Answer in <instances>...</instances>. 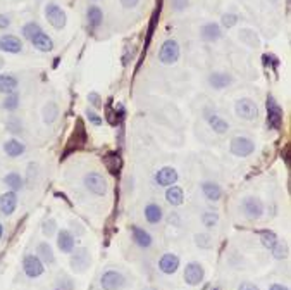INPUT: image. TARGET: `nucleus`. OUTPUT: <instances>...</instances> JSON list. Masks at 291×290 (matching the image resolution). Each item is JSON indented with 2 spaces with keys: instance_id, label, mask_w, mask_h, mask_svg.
I'll return each instance as SVG.
<instances>
[{
  "instance_id": "obj_1",
  "label": "nucleus",
  "mask_w": 291,
  "mask_h": 290,
  "mask_svg": "<svg viewBox=\"0 0 291 290\" xmlns=\"http://www.w3.org/2000/svg\"><path fill=\"white\" fill-rule=\"evenodd\" d=\"M179 55H181V49H179V43L174 38H167L159 50V61L162 62L164 66L176 64Z\"/></svg>"
},
{
  "instance_id": "obj_2",
  "label": "nucleus",
  "mask_w": 291,
  "mask_h": 290,
  "mask_svg": "<svg viewBox=\"0 0 291 290\" xmlns=\"http://www.w3.org/2000/svg\"><path fill=\"white\" fill-rule=\"evenodd\" d=\"M235 112L240 119L254 121V119L258 116V107H257V104H255V100L248 99V97H241V99L236 100Z\"/></svg>"
},
{
  "instance_id": "obj_3",
  "label": "nucleus",
  "mask_w": 291,
  "mask_h": 290,
  "mask_svg": "<svg viewBox=\"0 0 291 290\" xmlns=\"http://www.w3.org/2000/svg\"><path fill=\"white\" fill-rule=\"evenodd\" d=\"M265 109H267V126L271 130H279L283 125V109L273 95L267 97Z\"/></svg>"
},
{
  "instance_id": "obj_4",
  "label": "nucleus",
  "mask_w": 291,
  "mask_h": 290,
  "mask_svg": "<svg viewBox=\"0 0 291 290\" xmlns=\"http://www.w3.org/2000/svg\"><path fill=\"white\" fill-rule=\"evenodd\" d=\"M229 150L236 157H248L255 152V144L248 137H235L229 144Z\"/></svg>"
},
{
  "instance_id": "obj_5",
  "label": "nucleus",
  "mask_w": 291,
  "mask_h": 290,
  "mask_svg": "<svg viewBox=\"0 0 291 290\" xmlns=\"http://www.w3.org/2000/svg\"><path fill=\"white\" fill-rule=\"evenodd\" d=\"M45 18L50 24H52L55 30H62L66 26V21H68V16L62 11V7L55 2H50L45 5Z\"/></svg>"
},
{
  "instance_id": "obj_6",
  "label": "nucleus",
  "mask_w": 291,
  "mask_h": 290,
  "mask_svg": "<svg viewBox=\"0 0 291 290\" xmlns=\"http://www.w3.org/2000/svg\"><path fill=\"white\" fill-rule=\"evenodd\" d=\"M83 183L86 190H90L95 195H105L107 194V181L100 173H86L83 178Z\"/></svg>"
},
{
  "instance_id": "obj_7",
  "label": "nucleus",
  "mask_w": 291,
  "mask_h": 290,
  "mask_svg": "<svg viewBox=\"0 0 291 290\" xmlns=\"http://www.w3.org/2000/svg\"><path fill=\"white\" fill-rule=\"evenodd\" d=\"M241 209L248 219H258L264 214V204L257 197H246L241 204Z\"/></svg>"
},
{
  "instance_id": "obj_8",
  "label": "nucleus",
  "mask_w": 291,
  "mask_h": 290,
  "mask_svg": "<svg viewBox=\"0 0 291 290\" xmlns=\"http://www.w3.org/2000/svg\"><path fill=\"white\" fill-rule=\"evenodd\" d=\"M126 283V278L119 271H105L102 275V289L103 290H121Z\"/></svg>"
},
{
  "instance_id": "obj_9",
  "label": "nucleus",
  "mask_w": 291,
  "mask_h": 290,
  "mask_svg": "<svg viewBox=\"0 0 291 290\" xmlns=\"http://www.w3.org/2000/svg\"><path fill=\"white\" fill-rule=\"evenodd\" d=\"M204 266H202L200 263H188L185 268V282L188 283V285L195 287L198 285V283L204 280Z\"/></svg>"
},
{
  "instance_id": "obj_10",
  "label": "nucleus",
  "mask_w": 291,
  "mask_h": 290,
  "mask_svg": "<svg viewBox=\"0 0 291 290\" xmlns=\"http://www.w3.org/2000/svg\"><path fill=\"white\" fill-rule=\"evenodd\" d=\"M88 266H90V252L85 247L76 249L71 257V268L78 273H83V271L88 270Z\"/></svg>"
},
{
  "instance_id": "obj_11",
  "label": "nucleus",
  "mask_w": 291,
  "mask_h": 290,
  "mask_svg": "<svg viewBox=\"0 0 291 290\" xmlns=\"http://www.w3.org/2000/svg\"><path fill=\"white\" fill-rule=\"evenodd\" d=\"M23 270L24 273H26V276H30V278H36V276H40L43 271H45L43 270V263L38 259V256H33V254H28V256L24 257Z\"/></svg>"
},
{
  "instance_id": "obj_12",
  "label": "nucleus",
  "mask_w": 291,
  "mask_h": 290,
  "mask_svg": "<svg viewBox=\"0 0 291 290\" xmlns=\"http://www.w3.org/2000/svg\"><path fill=\"white\" fill-rule=\"evenodd\" d=\"M233 76H231L229 72H224V71H214L208 74V85H210L214 90H224V88L231 87L233 85Z\"/></svg>"
},
{
  "instance_id": "obj_13",
  "label": "nucleus",
  "mask_w": 291,
  "mask_h": 290,
  "mask_svg": "<svg viewBox=\"0 0 291 290\" xmlns=\"http://www.w3.org/2000/svg\"><path fill=\"white\" fill-rule=\"evenodd\" d=\"M155 181L160 185V187H171L178 181V171L172 168V166H164L159 171L155 173Z\"/></svg>"
},
{
  "instance_id": "obj_14",
  "label": "nucleus",
  "mask_w": 291,
  "mask_h": 290,
  "mask_svg": "<svg viewBox=\"0 0 291 290\" xmlns=\"http://www.w3.org/2000/svg\"><path fill=\"white\" fill-rule=\"evenodd\" d=\"M0 50L7 54H19L23 50V42L14 35H2L0 36Z\"/></svg>"
},
{
  "instance_id": "obj_15",
  "label": "nucleus",
  "mask_w": 291,
  "mask_h": 290,
  "mask_svg": "<svg viewBox=\"0 0 291 290\" xmlns=\"http://www.w3.org/2000/svg\"><path fill=\"white\" fill-rule=\"evenodd\" d=\"M223 36V30H221V24L217 23H207L200 28V38L204 42L214 43Z\"/></svg>"
},
{
  "instance_id": "obj_16",
  "label": "nucleus",
  "mask_w": 291,
  "mask_h": 290,
  "mask_svg": "<svg viewBox=\"0 0 291 290\" xmlns=\"http://www.w3.org/2000/svg\"><path fill=\"white\" fill-rule=\"evenodd\" d=\"M159 268L166 275H174L179 268V257L176 254H171V252L169 254H164L159 261Z\"/></svg>"
},
{
  "instance_id": "obj_17",
  "label": "nucleus",
  "mask_w": 291,
  "mask_h": 290,
  "mask_svg": "<svg viewBox=\"0 0 291 290\" xmlns=\"http://www.w3.org/2000/svg\"><path fill=\"white\" fill-rule=\"evenodd\" d=\"M16 207H17V195H16V192H5V194L0 195V211L5 216L14 213Z\"/></svg>"
},
{
  "instance_id": "obj_18",
  "label": "nucleus",
  "mask_w": 291,
  "mask_h": 290,
  "mask_svg": "<svg viewBox=\"0 0 291 290\" xmlns=\"http://www.w3.org/2000/svg\"><path fill=\"white\" fill-rule=\"evenodd\" d=\"M57 245L66 254L74 251V237H72V233L69 230H61L57 233Z\"/></svg>"
},
{
  "instance_id": "obj_19",
  "label": "nucleus",
  "mask_w": 291,
  "mask_h": 290,
  "mask_svg": "<svg viewBox=\"0 0 291 290\" xmlns=\"http://www.w3.org/2000/svg\"><path fill=\"white\" fill-rule=\"evenodd\" d=\"M202 192H204V195L210 202H217L223 197V188L217 183H214V181H204L202 183Z\"/></svg>"
},
{
  "instance_id": "obj_20",
  "label": "nucleus",
  "mask_w": 291,
  "mask_h": 290,
  "mask_svg": "<svg viewBox=\"0 0 291 290\" xmlns=\"http://www.w3.org/2000/svg\"><path fill=\"white\" fill-rule=\"evenodd\" d=\"M31 43H33L34 49H38L40 52H52V50H53V42H52V38H50V36L45 33V31H42V33H38L36 36H34V38L31 40Z\"/></svg>"
},
{
  "instance_id": "obj_21",
  "label": "nucleus",
  "mask_w": 291,
  "mask_h": 290,
  "mask_svg": "<svg viewBox=\"0 0 291 290\" xmlns=\"http://www.w3.org/2000/svg\"><path fill=\"white\" fill-rule=\"evenodd\" d=\"M207 123L217 135H224L227 130H229V123H227L224 118H221V116H217V114H208L207 116Z\"/></svg>"
},
{
  "instance_id": "obj_22",
  "label": "nucleus",
  "mask_w": 291,
  "mask_h": 290,
  "mask_svg": "<svg viewBox=\"0 0 291 290\" xmlns=\"http://www.w3.org/2000/svg\"><path fill=\"white\" fill-rule=\"evenodd\" d=\"M131 232H133V240L137 242V245H140L141 249H148L152 245L150 233L145 232L143 228H140V226H133Z\"/></svg>"
},
{
  "instance_id": "obj_23",
  "label": "nucleus",
  "mask_w": 291,
  "mask_h": 290,
  "mask_svg": "<svg viewBox=\"0 0 291 290\" xmlns=\"http://www.w3.org/2000/svg\"><path fill=\"white\" fill-rule=\"evenodd\" d=\"M24 150H26V147H24L23 142L16 140V138H11V140H7L4 144V152L7 154L9 157H19L23 156Z\"/></svg>"
},
{
  "instance_id": "obj_24",
  "label": "nucleus",
  "mask_w": 291,
  "mask_h": 290,
  "mask_svg": "<svg viewBox=\"0 0 291 290\" xmlns=\"http://www.w3.org/2000/svg\"><path fill=\"white\" fill-rule=\"evenodd\" d=\"M86 18H88V24L91 28H99L103 21V12L99 5H90L86 11Z\"/></svg>"
},
{
  "instance_id": "obj_25",
  "label": "nucleus",
  "mask_w": 291,
  "mask_h": 290,
  "mask_svg": "<svg viewBox=\"0 0 291 290\" xmlns=\"http://www.w3.org/2000/svg\"><path fill=\"white\" fill-rule=\"evenodd\" d=\"M36 256H38V259L42 261V263H45V264H53V261H55V256H53L52 247H50L47 242H42V244L38 245Z\"/></svg>"
},
{
  "instance_id": "obj_26",
  "label": "nucleus",
  "mask_w": 291,
  "mask_h": 290,
  "mask_svg": "<svg viewBox=\"0 0 291 290\" xmlns=\"http://www.w3.org/2000/svg\"><path fill=\"white\" fill-rule=\"evenodd\" d=\"M166 200L171 206H181L183 200H185V195L179 187H169L166 190Z\"/></svg>"
},
{
  "instance_id": "obj_27",
  "label": "nucleus",
  "mask_w": 291,
  "mask_h": 290,
  "mask_svg": "<svg viewBox=\"0 0 291 290\" xmlns=\"http://www.w3.org/2000/svg\"><path fill=\"white\" fill-rule=\"evenodd\" d=\"M42 116H43V121L47 125H52L57 118H59V107H57L55 102H47L45 107L42 109Z\"/></svg>"
},
{
  "instance_id": "obj_28",
  "label": "nucleus",
  "mask_w": 291,
  "mask_h": 290,
  "mask_svg": "<svg viewBox=\"0 0 291 290\" xmlns=\"http://www.w3.org/2000/svg\"><path fill=\"white\" fill-rule=\"evenodd\" d=\"M145 218H147V221L155 225V223H159L162 219V207L157 206V204H148L145 207Z\"/></svg>"
},
{
  "instance_id": "obj_29",
  "label": "nucleus",
  "mask_w": 291,
  "mask_h": 290,
  "mask_svg": "<svg viewBox=\"0 0 291 290\" xmlns=\"http://www.w3.org/2000/svg\"><path fill=\"white\" fill-rule=\"evenodd\" d=\"M17 88V80L12 74H0V92L12 93Z\"/></svg>"
},
{
  "instance_id": "obj_30",
  "label": "nucleus",
  "mask_w": 291,
  "mask_h": 290,
  "mask_svg": "<svg viewBox=\"0 0 291 290\" xmlns=\"http://www.w3.org/2000/svg\"><path fill=\"white\" fill-rule=\"evenodd\" d=\"M260 242H262V245H264L265 249L273 251L279 240H277L276 233H274V232H271V230H264V232H260Z\"/></svg>"
},
{
  "instance_id": "obj_31",
  "label": "nucleus",
  "mask_w": 291,
  "mask_h": 290,
  "mask_svg": "<svg viewBox=\"0 0 291 290\" xmlns=\"http://www.w3.org/2000/svg\"><path fill=\"white\" fill-rule=\"evenodd\" d=\"M42 31H43V30H42V26H40V24L34 23V21H31V23H26V24H24L23 30H21V33H23L24 38L30 40V42H31V40H33L38 33H42Z\"/></svg>"
},
{
  "instance_id": "obj_32",
  "label": "nucleus",
  "mask_w": 291,
  "mask_h": 290,
  "mask_svg": "<svg viewBox=\"0 0 291 290\" xmlns=\"http://www.w3.org/2000/svg\"><path fill=\"white\" fill-rule=\"evenodd\" d=\"M4 181H5L7 187L12 188V192L21 190V188H23V183H24L23 178H21V175H17V173H9V175L4 178Z\"/></svg>"
},
{
  "instance_id": "obj_33",
  "label": "nucleus",
  "mask_w": 291,
  "mask_h": 290,
  "mask_svg": "<svg viewBox=\"0 0 291 290\" xmlns=\"http://www.w3.org/2000/svg\"><path fill=\"white\" fill-rule=\"evenodd\" d=\"M2 107H4L5 111H16V109L19 107V95H17V93H16V92L7 93V97H5Z\"/></svg>"
},
{
  "instance_id": "obj_34",
  "label": "nucleus",
  "mask_w": 291,
  "mask_h": 290,
  "mask_svg": "<svg viewBox=\"0 0 291 290\" xmlns=\"http://www.w3.org/2000/svg\"><path fill=\"white\" fill-rule=\"evenodd\" d=\"M221 24H223L224 28H233V26H236L238 24V16L236 14H233V12H227V14H223L221 16Z\"/></svg>"
},
{
  "instance_id": "obj_35",
  "label": "nucleus",
  "mask_w": 291,
  "mask_h": 290,
  "mask_svg": "<svg viewBox=\"0 0 291 290\" xmlns=\"http://www.w3.org/2000/svg\"><path fill=\"white\" fill-rule=\"evenodd\" d=\"M217 221H219V214H216V213H205L204 216H202V223H204L207 228H214V226L217 225Z\"/></svg>"
},
{
  "instance_id": "obj_36",
  "label": "nucleus",
  "mask_w": 291,
  "mask_h": 290,
  "mask_svg": "<svg viewBox=\"0 0 291 290\" xmlns=\"http://www.w3.org/2000/svg\"><path fill=\"white\" fill-rule=\"evenodd\" d=\"M85 114H86L88 121H90L93 126H102L103 118H100V114H97V112H95L93 109H90V107H88L86 111H85Z\"/></svg>"
},
{
  "instance_id": "obj_37",
  "label": "nucleus",
  "mask_w": 291,
  "mask_h": 290,
  "mask_svg": "<svg viewBox=\"0 0 291 290\" xmlns=\"http://www.w3.org/2000/svg\"><path fill=\"white\" fill-rule=\"evenodd\" d=\"M74 289V282L69 276H62L59 282L55 283V290H72Z\"/></svg>"
},
{
  "instance_id": "obj_38",
  "label": "nucleus",
  "mask_w": 291,
  "mask_h": 290,
  "mask_svg": "<svg viewBox=\"0 0 291 290\" xmlns=\"http://www.w3.org/2000/svg\"><path fill=\"white\" fill-rule=\"evenodd\" d=\"M195 242H197L198 247L202 249H210V237L205 235V233H200V235H195Z\"/></svg>"
},
{
  "instance_id": "obj_39",
  "label": "nucleus",
  "mask_w": 291,
  "mask_h": 290,
  "mask_svg": "<svg viewBox=\"0 0 291 290\" xmlns=\"http://www.w3.org/2000/svg\"><path fill=\"white\" fill-rule=\"evenodd\" d=\"M273 252H274V257H276V259H284V257H286V254H288V247L277 242V245L273 249Z\"/></svg>"
},
{
  "instance_id": "obj_40",
  "label": "nucleus",
  "mask_w": 291,
  "mask_h": 290,
  "mask_svg": "<svg viewBox=\"0 0 291 290\" xmlns=\"http://www.w3.org/2000/svg\"><path fill=\"white\" fill-rule=\"evenodd\" d=\"M88 102H90L91 106L95 107V109H100V107L103 106V104H102V97H100L97 92H91V93H88Z\"/></svg>"
},
{
  "instance_id": "obj_41",
  "label": "nucleus",
  "mask_w": 291,
  "mask_h": 290,
  "mask_svg": "<svg viewBox=\"0 0 291 290\" xmlns=\"http://www.w3.org/2000/svg\"><path fill=\"white\" fill-rule=\"evenodd\" d=\"M171 4H172V9L176 12H183L185 9H188L189 0H171Z\"/></svg>"
},
{
  "instance_id": "obj_42",
  "label": "nucleus",
  "mask_w": 291,
  "mask_h": 290,
  "mask_svg": "<svg viewBox=\"0 0 291 290\" xmlns=\"http://www.w3.org/2000/svg\"><path fill=\"white\" fill-rule=\"evenodd\" d=\"M55 221L53 219H49V221L43 223V233H45L47 237H52L53 233H55Z\"/></svg>"
},
{
  "instance_id": "obj_43",
  "label": "nucleus",
  "mask_w": 291,
  "mask_h": 290,
  "mask_svg": "<svg viewBox=\"0 0 291 290\" xmlns=\"http://www.w3.org/2000/svg\"><path fill=\"white\" fill-rule=\"evenodd\" d=\"M7 128H9V130L12 131V133H19V131L23 130V126H21V123H19V121H17V119H16V118H12L11 121L7 123Z\"/></svg>"
},
{
  "instance_id": "obj_44",
  "label": "nucleus",
  "mask_w": 291,
  "mask_h": 290,
  "mask_svg": "<svg viewBox=\"0 0 291 290\" xmlns=\"http://www.w3.org/2000/svg\"><path fill=\"white\" fill-rule=\"evenodd\" d=\"M138 2L140 0H121V5L124 9H135L138 5Z\"/></svg>"
},
{
  "instance_id": "obj_45",
  "label": "nucleus",
  "mask_w": 291,
  "mask_h": 290,
  "mask_svg": "<svg viewBox=\"0 0 291 290\" xmlns=\"http://www.w3.org/2000/svg\"><path fill=\"white\" fill-rule=\"evenodd\" d=\"M11 24V19H9L5 14H0V30H4V28H9Z\"/></svg>"
},
{
  "instance_id": "obj_46",
  "label": "nucleus",
  "mask_w": 291,
  "mask_h": 290,
  "mask_svg": "<svg viewBox=\"0 0 291 290\" xmlns=\"http://www.w3.org/2000/svg\"><path fill=\"white\" fill-rule=\"evenodd\" d=\"M238 290H258V287H255L254 283H250V282H245L240 285Z\"/></svg>"
},
{
  "instance_id": "obj_47",
  "label": "nucleus",
  "mask_w": 291,
  "mask_h": 290,
  "mask_svg": "<svg viewBox=\"0 0 291 290\" xmlns=\"http://www.w3.org/2000/svg\"><path fill=\"white\" fill-rule=\"evenodd\" d=\"M269 290H290V289H288V287H284V285H281V283H274V285L271 287Z\"/></svg>"
},
{
  "instance_id": "obj_48",
  "label": "nucleus",
  "mask_w": 291,
  "mask_h": 290,
  "mask_svg": "<svg viewBox=\"0 0 291 290\" xmlns=\"http://www.w3.org/2000/svg\"><path fill=\"white\" fill-rule=\"evenodd\" d=\"M4 57H2V55H0V69H2V68H4Z\"/></svg>"
},
{
  "instance_id": "obj_49",
  "label": "nucleus",
  "mask_w": 291,
  "mask_h": 290,
  "mask_svg": "<svg viewBox=\"0 0 291 290\" xmlns=\"http://www.w3.org/2000/svg\"><path fill=\"white\" fill-rule=\"evenodd\" d=\"M2 233H4V226L0 225V238H2Z\"/></svg>"
}]
</instances>
